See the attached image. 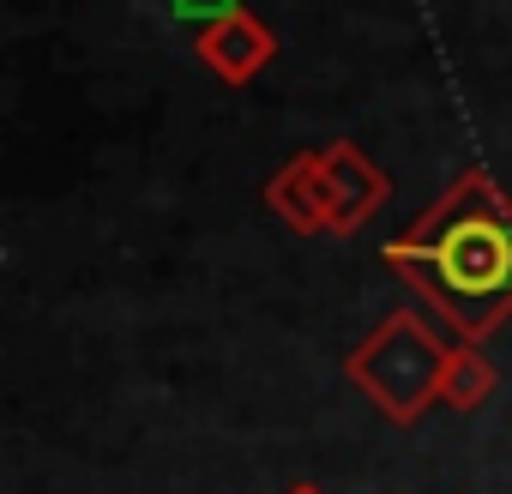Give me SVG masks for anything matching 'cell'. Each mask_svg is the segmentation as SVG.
Here are the masks:
<instances>
[{
	"mask_svg": "<svg viewBox=\"0 0 512 494\" xmlns=\"http://www.w3.org/2000/svg\"><path fill=\"white\" fill-rule=\"evenodd\" d=\"M392 266L422 284L452 314V326H500V314L512 308V199L494 181L464 175L392 247Z\"/></svg>",
	"mask_w": 512,
	"mask_h": 494,
	"instance_id": "obj_1",
	"label": "cell"
},
{
	"mask_svg": "<svg viewBox=\"0 0 512 494\" xmlns=\"http://www.w3.org/2000/svg\"><path fill=\"white\" fill-rule=\"evenodd\" d=\"M356 374L380 392V398H392L398 404V416H410V404L434 386V374H440V350H428V338L410 326V320H398V326H386L362 356H356Z\"/></svg>",
	"mask_w": 512,
	"mask_h": 494,
	"instance_id": "obj_2",
	"label": "cell"
},
{
	"mask_svg": "<svg viewBox=\"0 0 512 494\" xmlns=\"http://www.w3.org/2000/svg\"><path fill=\"white\" fill-rule=\"evenodd\" d=\"M199 55H205L223 79H247L260 61H272V31L253 19V13H223V19L199 37Z\"/></svg>",
	"mask_w": 512,
	"mask_h": 494,
	"instance_id": "obj_3",
	"label": "cell"
},
{
	"mask_svg": "<svg viewBox=\"0 0 512 494\" xmlns=\"http://www.w3.org/2000/svg\"><path fill=\"white\" fill-rule=\"evenodd\" d=\"M175 13H187V19H205V13H229V0H175Z\"/></svg>",
	"mask_w": 512,
	"mask_h": 494,
	"instance_id": "obj_4",
	"label": "cell"
}]
</instances>
